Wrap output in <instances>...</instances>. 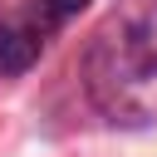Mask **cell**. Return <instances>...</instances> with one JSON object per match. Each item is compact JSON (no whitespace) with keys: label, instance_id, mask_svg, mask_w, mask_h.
Segmentation results:
<instances>
[{"label":"cell","instance_id":"2","mask_svg":"<svg viewBox=\"0 0 157 157\" xmlns=\"http://www.w3.org/2000/svg\"><path fill=\"white\" fill-rule=\"evenodd\" d=\"M64 29L49 10H39V0H20V5H0V74L15 78L25 69H34V59L44 54L49 34Z\"/></svg>","mask_w":157,"mask_h":157},{"label":"cell","instance_id":"3","mask_svg":"<svg viewBox=\"0 0 157 157\" xmlns=\"http://www.w3.org/2000/svg\"><path fill=\"white\" fill-rule=\"evenodd\" d=\"M83 5H88V0H39V10H49V15L59 20V25H69V20H74V15H78Z\"/></svg>","mask_w":157,"mask_h":157},{"label":"cell","instance_id":"1","mask_svg":"<svg viewBox=\"0 0 157 157\" xmlns=\"http://www.w3.org/2000/svg\"><path fill=\"white\" fill-rule=\"evenodd\" d=\"M78 78L88 103L123 128L157 118V0H118L83 44Z\"/></svg>","mask_w":157,"mask_h":157}]
</instances>
